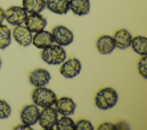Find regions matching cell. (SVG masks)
Wrapping results in <instances>:
<instances>
[{
  "instance_id": "obj_9",
  "label": "cell",
  "mask_w": 147,
  "mask_h": 130,
  "mask_svg": "<svg viewBox=\"0 0 147 130\" xmlns=\"http://www.w3.org/2000/svg\"><path fill=\"white\" fill-rule=\"evenodd\" d=\"M54 105V108L57 113L63 116L73 115L76 107V105L73 100L66 96H62L56 99Z\"/></svg>"
},
{
  "instance_id": "obj_24",
  "label": "cell",
  "mask_w": 147,
  "mask_h": 130,
  "mask_svg": "<svg viewBox=\"0 0 147 130\" xmlns=\"http://www.w3.org/2000/svg\"><path fill=\"white\" fill-rule=\"evenodd\" d=\"M75 130H92L94 127L91 123L86 119H80L75 123Z\"/></svg>"
},
{
  "instance_id": "obj_13",
  "label": "cell",
  "mask_w": 147,
  "mask_h": 130,
  "mask_svg": "<svg viewBox=\"0 0 147 130\" xmlns=\"http://www.w3.org/2000/svg\"><path fill=\"white\" fill-rule=\"evenodd\" d=\"M96 47L100 54H108L116 48L113 37L109 35L99 36L96 42Z\"/></svg>"
},
{
  "instance_id": "obj_1",
  "label": "cell",
  "mask_w": 147,
  "mask_h": 130,
  "mask_svg": "<svg viewBox=\"0 0 147 130\" xmlns=\"http://www.w3.org/2000/svg\"><path fill=\"white\" fill-rule=\"evenodd\" d=\"M118 99L117 92L111 87H105L99 89L94 98L96 106L102 110H107L114 107Z\"/></svg>"
},
{
  "instance_id": "obj_5",
  "label": "cell",
  "mask_w": 147,
  "mask_h": 130,
  "mask_svg": "<svg viewBox=\"0 0 147 130\" xmlns=\"http://www.w3.org/2000/svg\"><path fill=\"white\" fill-rule=\"evenodd\" d=\"M28 16L26 11L20 6H12L5 10V18L13 26L22 25Z\"/></svg>"
},
{
  "instance_id": "obj_23",
  "label": "cell",
  "mask_w": 147,
  "mask_h": 130,
  "mask_svg": "<svg viewBox=\"0 0 147 130\" xmlns=\"http://www.w3.org/2000/svg\"><path fill=\"white\" fill-rule=\"evenodd\" d=\"M11 107L4 100L0 99V119L7 118L11 113Z\"/></svg>"
},
{
  "instance_id": "obj_26",
  "label": "cell",
  "mask_w": 147,
  "mask_h": 130,
  "mask_svg": "<svg viewBox=\"0 0 147 130\" xmlns=\"http://www.w3.org/2000/svg\"><path fill=\"white\" fill-rule=\"evenodd\" d=\"M115 125V129H129V125H128V124L123 121H119V122H117V123L114 124Z\"/></svg>"
},
{
  "instance_id": "obj_18",
  "label": "cell",
  "mask_w": 147,
  "mask_h": 130,
  "mask_svg": "<svg viewBox=\"0 0 147 130\" xmlns=\"http://www.w3.org/2000/svg\"><path fill=\"white\" fill-rule=\"evenodd\" d=\"M22 7L30 14H38L46 7L45 0H22Z\"/></svg>"
},
{
  "instance_id": "obj_29",
  "label": "cell",
  "mask_w": 147,
  "mask_h": 130,
  "mask_svg": "<svg viewBox=\"0 0 147 130\" xmlns=\"http://www.w3.org/2000/svg\"><path fill=\"white\" fill-rule=\"evenodd\" d=\"M1 65H2V60H1V58H0V68H1Z\"/></svg>"
},
{
  "instance_id": "obj_14",
  "label": "cell",
  "mask_w": 147,
  "mask_h": 130,
  "mask_svg": "<svg viewBox=\"0 0 147 130\" xmlns=\"http://www.w3.org/2000/svg\"><path fill=\"white\" fill-rule=\"evenodd\" d=\"M32 42L36 48L43 49L52 45L53 40L51 32L42 30L35 33V34L33 36Z\"/></svg>"
},
{
  "instance_id": "obj_10",
  "label": "cell",
  "mask_w": 147,
  "mask_h": 130,
  "mask_svg": "<svg viewBox=\"0 0 147 130\" xmlns=\"http://www.w3.org/2000/svg\"><path fill=\"white\" fill-rule=\"evenodd\" d=\"M24 23L25 26L32 33H37L44 30L47 24L46 18L40 13L30 14L28 15Z\"/></svg>"
},
{
  "instance_id": "obj_7",
  "label": "cell",
  "mask_w": 147,
  "mask_h": 130,
  "mask_svg": "<svg viewBox=\"0 0 147 130\" xmlns=\"http://www.w3.org/2000/svg\"><path fill=\"white\" fill-rule=\"evenodd\" d=\"M62 63L60 68V73L64 77L72 78L79 74L82 65L77 58H70Z\"/></svg>"
},
{
  "instance_id": "obj_15",
  "label": "cell",
  "mask_w": 147,
  "mask_h": 130,
  "mask_svg": "<svg viewBox=\"0 0 147 130\" xmlns=\"http://www.w3.org/2000/svg\"><path fill=\"white\" fill-rule=\"evenodd\" d=\"M132 38L131 34L125 29L117 30L113 36L115 47L119 49H125L129 48L131 45Z\"/></svg>"
},
{
  "instance_id": "obj_8",
  "label": "cell",
  "mask_w": 147,
  "mask_h": 130,
  "mask_svg": "<svg viewBox=\"0 0 147 130\" xmlns=\"http://www.w3.org/2000/svg\"><path fill=\"white\" fill-rule=\"evenodd\" d=\"M39 115L40 110L36 104H28L22 108L20 117L22 123L30 126L38 121Z\"/></svg>"
},
{
  "instance_id": "obj_28",
  "label": "cell",
  "mask_w": 147,
  "mask_h": 130,
  "mask_svg": "<svg viewBox=\"0 0 147 130\" xmlns=\"http://www.w3.org/2000/svg\"><path fill=\"white\" fill-rule=\"evenodd\" d=\"M5 19V11L0 7V25L2 23V22Z\"/></svg>"
},
{
  "instance_id": "obj_22",
  "label": "cell",
  "mask_w": 147,
  "mask_h": 130,
  "mask_svg": "<svg viewBox=\"0 0 147 130\" xmlns=\"http://www.w3.org/2000/svg\"><path fill=\"white\" fill-rule=\"evenodd\" d=\"M137 69L139 73L145 79L147 78V57L146 55L142 57L137 62Z\"/></svg>"
},
{
  "instance_id": "obj_4",
  "label": "cell",
  "mask_w": 147,
  "mask_h": 130,
  "mask_svg": "<svg viewBox=\"0 0 147 130\" xmlns=\"http://www.w3.org/2000/svg\"><path fill=\"white\" fill-rule=\"evenodd\" d=\"M53 42L60 46H67L74 41L73 33L63 25L54 27L51 32Z\"/></svg>"
},
{
  "instance_id": "obj_12",
  "label": "cell",
  "mask_w": 147,
  "mask_h": 130,
  "mask_svg": "<svg viewBox=\"0 0 147 130\" xmlns=\"http://www.w3.org/2000/svg\"><path fill=\"white\" fill-rule=\"evenodd\" d=\"M28 77L30 82L36 87L46 85L51 80L49 72L47 70L42 68L36 69L30 72Z\"/></svg>"
},
{
  "instance_id": "obj_11",
  "label": "cell",
  "mask_w": 147,
  "mask_h": 130,
  "mask_svg": "<svg viewBox=\"0 0 147 130\" xmlns=\"http://www.w3.org/2000/svg\"><path fill=\"white\" fill-rule=\"evenodd\" d=\"M12 35L16 41L23 46L29 45L32 41V32L25 26L22 25H17L13 28Z\"/></svg>"
},
{
  "instance_id": "obj_2",
  "label": "cell",
  "mask_w": 147,
  "mask_h": 130,
  "mask_svg": "<svg viewBox=\"0 0 147 130\" xmlns=\"http://www.w3.org/2000/svg\"><path fill=\"white\" fill-rule=\"evenodd\" d=\"M41 58L49 65H59L66 58V52L61 46L52 44L43 49L41 53Z\"/></svg>"
},
{
  "instance_id": "obj_25",
  "label": "cell",
  "mask_w": 147,
  "mask_h": 130,
  "mask_svg": "<svg viewBox=\"0 0 147 130\" xmlns=\"http://www.w3.org/2000/svg\"><path fill=\"white\" fill-rule=\"evenodd\" d=\"M98 130H115V125L110 122H104L100 124L97 127Z\"/></svg>"
},
{
  "instance_id": "obj_19",
  "label": "cell",
  "mask_w": 147,
  "mask_h": 130,
  "mask_svg": "<svg viewBox=\"0 0 147 130\" xmlns=\"http://www.w3.org/2000/svg\"><path fill=\"white\" fill-rule=\"evenodd\" d=\"M130 46L132 49L141 56L147 54V38L142 36H136L132 38Z\"/></svg>"
},
{
  "instance_id": "obj_17",
  "label": "cell",
  "mask_w": 147,
  "mask_h": 130,
  "mask_svg": "<svg viewBox=\"0 0 147 130\" xmlns=\"http://www.w3.org/2000/svg\"><path fill=\"white\" fill-rule=\"evenodd\" d=\"M69 9L79 16L87 14L90 9L89 0H69Z\"/></svg>"
},
{
  "instance_id": "obj_16",
  "label": "cell",
  "mask_w": 147,
  "mask_h": 130,
  "mask_svg": "<svg viewBox=\"0 0 147 130\" xmlns=\"http://www.w3.org/2000/svg\"><path fill=\"white\" fill-rule=\"evenodd\" d=\"M46 7L57 14H65L69 10V0H46Z\"/></svg>"
},
{
  "instance_id": "obj_27",
  "label": "cell",
  "mask_w": 147,
  "mask_h": 130,
  "mask_svg": "<svg viewBox=\"0 0 147 130\" xmlns=\"http://www.w3.org/2000/svg\"><path fill=\"white\" fill-rule=\"evenodd\" d=\"M13 129H17V130H32L33 129L32 128H30V125H28L27 124H25L24 123H22L21 124H18L16 126H15L13 128Z\"/></svg>"
},
{
  "instance_id": "obj_21",
  "label": "cell",
  "mask_w": 147,
  "mask_h": 130,
  "mask_svg": "<svg viewBox=\"0 0 147 130\" xmlns=\"http://www.w3.org/2000/svg\"><path fill=\"white\" fill-rule=\"evenodd\" d=\"M55 125L56 130H75L74 120L67 116H63L58 119Z\"/></svg>"
},
{
  "instance_id": "obj_3",
  "label": "cell",
  "mask_w": 147,
  "mask_h": 130,
  "mask_svg": "<svg viewBox=\"0 0 147 130\" xmlns=\"http://www.w3.org/2000/svg\"><path fill=\"white\" fill-rule=\"evenodd\" d=\"M32 99L36 105L42 108L52 107L54 105L57 97L51 89L44 87H37L32 93Z\"/></svg>"
},
{
  "instance_id": "obj_6",
  "label": "cell",
  "mask_w": 147,
  "mask_h": 130,
  "mask_svg": "<svg viewBox=\"0 0 147 130\" xmlns=\"http://www.w3.org/2000/svg\"><path fill=\"white\" fill-rule=\"evenodd\" d=\"M58 119V114L54 108L45 107L40 112L38 123L44 129H52L55 126Z\"/></svg>"
},
{
  "instance_id": "obj_20",
  "label": "cell",
  "mask_w": 147,
  "mask_h": 130,
  "mask_svg": "<svg viewBox=\"0 0 147 130\" xmlns=\"http://www.w3.org/2000/svg\"><path fill=\"white\" fill-rule=\"evenodd\" d=\"M11 43V31L6 25H0V49H5Z\"/></svg>"
}]
</instances>
